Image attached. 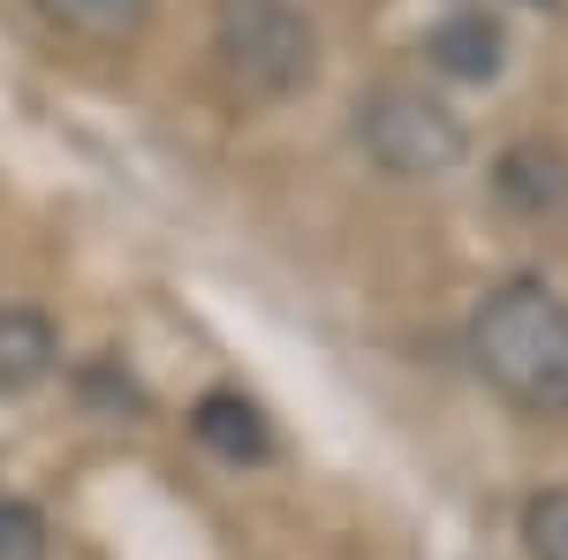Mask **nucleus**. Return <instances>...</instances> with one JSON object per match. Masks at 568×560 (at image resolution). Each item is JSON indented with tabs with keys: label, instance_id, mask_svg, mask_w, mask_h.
Returning <instances> with one entry per match:
<instances>
[{
	"label": "nucleus",
	"instance_id": "nucleus-1",
	"mask_svg": "<svg viewBox=\"0 0 568 560\" xmlns=\"http://www.w3.org/2000/svg\"><path fill=\"white\" fill-rule=\"evenodd\" d=\"M470 356L530 417H568V303L546 281L493 288L470 318Z\"/></svg>",
	"mask_w": 568,
	"mask_h": 560
},
{
	"label": "nucleus",
	"instance_id": "nucleus-2",
	"mask_svg": "<svg viewBox=\"0 0 568 560\" xmlns=\"http://www.w3.org/2000/svg\"><path fill=\"white\" fill-rule=\"evenodd\" d=\"M213 39H220L227 77L251 99H288L318 69V31H311V16L296 0H220Z\"/></svg>",
	"mask_w": 568,
	"mask_h": 560
},
{
	"label": "nucleus",
	"instance_id": "nucleus-3",
	"mask_svg": "<svg viewBox=\"0 0 568 560\" xmlns=\"http://www.w3.org/2000/svg\"><path fill=\"white\" fill-rule=\"evenodd\" d=\"M356 136H364V152L394 174V182H447V174L470 160V136L463 122L425 99V91H372L364 106H356Z\"/></svg>",
	"mask_w": 568,
	"mask_h": 560
},
{
	"label": "nucleus",
	"instance_id": "nucleus-4",
	"mask_svg": "<svg viewBox=\"0 0 568 560\" xmlns=\"http://www.w3.org/2000/svg\"><path fill=\"white\" fill-rule=\"evenodd\" d=\"M500 23L485 16V8H463V16H447L425 31V61H433L439 77H455V84H485V77H500Z\"/></svg>",
	"mask_w": 568,
	"mask_h": 560
},
{
	"label": "nucleus",
	"instance_id": "nucleus-5",
	"mask_svg": "<svg viewBox=\"0 0 568 560\" xmlns=\"http://www.w3.org/2000/svg\"><path fill=\"white\" fill-rule=\"evenodd\" d=\"M190 431L213 447L220 462H265L273 455V431H265L258 401H243V394H205L190 409Z\"/></svg>",
	"mask_w": 568,
	"mask_h": 560
},
{
	"label": "nucleus",
	"instance_id": "nucleus-6",
	"mask_svg": "<svg viewBox=\"0 0 568 560\" xmlns=\"http://www.w3.org/2000/svg\"><path fill=\"white\" fill-rule=\"evenodd\" d=\"M500 197L516 205V213H554L568 205V160L561 152H546V144H516V152H500Z\"/></svg>",
	"mask_w": 568,
	"mask_h": 560
},
{
	"label": "nucleus",
	"instance_id": "nucleus-7",
	"mask_svg": "<svg viewBox=\"0 0 568 560\" xmlns=\"http://www.w3.org/2000/svg\"><path fill=\"white\" fill-rule=\"evenodd\" d=\"M53 356H61V342H53V326H45L39 310H0V394H23L39 387L45 371H53Z\"/></svg>",
	"mask_w": 568,
	"mask_h": 560
},
{
	"label": "nucleus",
	"instance_id": "nucleus-8",
	"mask_svg": "<svg viewBox=\"0 0 568 560\" xmlns=\"http://www.w3.org/2000/svg\"><path fill=\"white\" fill-rule=\"evenodd\" d=\"M45 16L77 39H99V45H122L152 23V0H39Z\"/></svg>",
	"mask_w": 568,
	"mask_h": 560
},
{
	"label": "nucleus",
	"instance_id": "nucleus-9",
	"mask_svg": "<svg viewBox=\"0 0 568 560\" xmlns=\"http://www.w3.org/2000/svg\"><path fill=\"white\" fill-rule=\"evenodd\" d=\"M524 538H530V560H568V485L538 492L524 508Z\"/></svg>",
	"mask_w": 568,
	"mask_h": 560
},
{
	"label": "nucleus",
	"instance_id": "nucleus-10",
	"mask_svg": "<svg viewBox=\"0 0 568 560\" xmlns=\"http://www.w3.org/2000/svg\"><path fill=\"white\" fill-rule=\"evenodd\" d=\"M0 560H45V516L31 500H0Z\"/></svg>",
	"mask_w": 568,
	"mask_h": 560
}]
</instances>
